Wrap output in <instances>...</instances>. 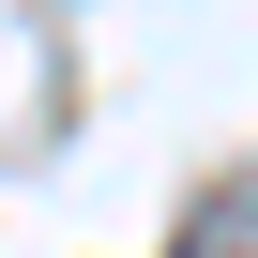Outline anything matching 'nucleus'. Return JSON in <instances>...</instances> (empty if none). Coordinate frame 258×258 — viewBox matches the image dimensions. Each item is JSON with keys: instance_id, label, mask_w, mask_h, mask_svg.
Instances as JSON below:
<instances>
[{"instance_id": "nucleus-1", "label": "nucleus", "mask_w": 258, "mask_h": 258, "mask_svg": "<svg viewBox=\"0 0 258 258\" xmlns=\"http://www.w3.org/2000/svg\"><path fill=\"white\" fill-rule=\"evenodd\" d=\"M213 243H258V182H228V213H213Z\"/></svg>"}]
</instances>
